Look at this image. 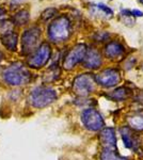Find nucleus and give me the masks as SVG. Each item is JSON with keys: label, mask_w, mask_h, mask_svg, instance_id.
<instances>
[{"label": "nucleus", "mask_w": 143, "mask_h": 160, "mask_svg": "<svg viewBox=\"0 0 143 160\" xmlns=\"http://www.w3.org/2000/svg\"><path fill=\"white\" fill-rule=\"evenodd\" d=\"M121 135L122 139L124 141L126 148L132 151H137L140 146V141L138 139V137L132 132V130L128 127H123L121 128Z\"/></svg>", "instance_id": "11"}, {"label": "nucleus", "mask_w": 143, "mask_h": 160, "mask_svg": "<svg viewBox=\"0 0 143 160\" xmlns=\"http://www.w3.org/2000/svg\"><path fill=\"white\" fill-rule=\"evenodd\" d=\"M128 95H129V91L126 88H119V89L109 93L107 96L112 100L122 102V100H125L127 97H128Z\"/></svg>", "instance_id": "17"}, {"label": "nucleus", "mask_w": 143, "mask_h": 160, "mask_svg": "<svg viewBox=\"0 0 143 160\" xmlns=\"http://www.w3.org/2000/svg\"><path fill=\"white\" fill-rule=\"evenodd\" d=\"M142 71H143V65H142Z\"/></svg>", "instance_id": "27"}, {"label": "nucleus", "mask_w": 143, "mask_h": 160, "mask_svg": "<svg viewBox=\"0 0 143 160\" xmlns=\"http://www.w3.org/2000/svg\"><path fill=\"white\" fill-rule=\"evenodd\" d=\"M84 68H90V69H95L98 68L101 65V56L100 51L94 48H90L89 50H87L84 58Z\"/></svg>", "instance_id": "10"}, {"label": "nucleus", "mask_w": 143, "mask_h": 160, "mask_svg": "<svg viewBox=\"0 0 143 160\" xmlns=\"http://www.w3.org/2000/svg\"><path fill=\"white\" fill-rule=\"evenodd\" d=\"M95 80L101 87L111 88L119 83L120 80H121V76H120V73L116 69L108 68L100 73L97 76H95Z\"/></svg>", "instance_id": "9"}, {"label": "nucleus", "mask_w": 143, "mask_h": 160, "mask_svg": "<svg viewBox=\"0 0 143 160\" xmlns=\"http://www.w3.org/2000/svg\"><path fill=\"white\" fill-rule=\"evenodd\" d=\"M51 55V48L47 43H43L36 49L33 55L28 59L27 63L32 68H40L49 61Z\"/></svg>", "instance_id": "7"}, {"label": "nucleus", "mask_w": 143, "mask_h": 160, "mask_svg": "<svg viewBox=\"0 0 143 160\" xmlns=\"http://www.w3.org/2000/svg\"><path fill=\"white\" fill-rule=\"evenodd\" d=\"M57 99V93L49 87H38L31 91L29 102L34 108H45Z\"/></svg>", "instance_id": "3"}, {"label": "nucleus", "mask_w": 143, "mask_h": 160, "mask_svg": "<svg viewBox=\"0 0 143 160\" xmlns=\"http://www.w3.org/2000/svg\"><path fill=\"white\" fill-rule=\"evenodd\" d=\"M90 12L93 16L97 17V18H103V19H109V18H111L113 15L112 10L103 3L91 4Z\"/></svg>", "instance_id": "12"}, {"label": "nucleus", "mask_w": 143, "mask_h": 160, "mask_svg": "<svg viewBox=\"0 0 143 160\" xmlns=\"http://www.w3.org/2000/svg\"><path fill=\"white\" fill-rule=\"evenodd\" d=\"M131 14L134 15V17H142L143 16V12H141L140 10H132Z\"/></svg>", "instance_id": "23"}, {"label": "nucleus", "mask_w": 143, "mask_h": 160, "mask_svg": "<svg viewBox=\"0 0 143 160\" xmlns=\"http://www.w3.org/2000/svg\"><path fill=\"white\" fill-rule=\"evenodd\" d=\"M128 125L131 129L143 130V112H136L127 118Z\"/></svg>", "instance_id": "16"}, {"label": "nucleus", "mask_w": 143, "mask_h": 160, "mask_svg": "<svg viewBox=\"0 0 143 160\" xmlns=\"http://www.w3.org/2000/svg\"><path fill=\"white\" fill-rule=\"evenodd\" d=\"M41 38V29L33 27L27 29L22 37V51L24 55H29L33 52L38 46Z\"/></svg>", "instance_id": "6"}, {"label": "nucleus", "mask_w": 143, "mask_h": 160, "mask_svg": "<svg viewBox=\"0 0 143 160\" xmlns=\"http://www.w3.org/2000/svg\"><path fill=\"white\" fill-rule=\"evenodd\" d=\"M87 50V46L84 44H78L75 47H73L64 58L63 68L65 69H72L76 64L84 60Z\"/></svg>", "instance_id": "8"}, {"label": "nucleus", "mask_w": 143, "mask_h": 160, "mask_svg": "<svg viewBox=\"0 0 143 160\" xmlns=\"http://www.w3.org/2000/svg\"><path fill=\"white\" fill-rule=\"evenodd\" d=\"M100 160H128V159L125 158V157L120 156L112 148H105L100 155Z\"/></svg>", "instance_id": "18"}, {"label": "nucleus", "mask_w": 143, "mask_h": 160, "mask_svg": "<svg viewBox=\"0 0 143 160\" xmlns=\"http://www.w3.org/2000/svg\"><path fill=\"white\" fill-rule=\"evenodd\" d=\"M71 22L66 16L56 18L48 27V37L54 43H61L71 37Z\"/></svg>", "instance_id": "2"}, {"label": "nucleus", "mask_w": 143, "mask_h": 160, "mask_svg": "<svg viewBox=\"0 0 143 160\" xmlns=\"http://www.w3.org/2000/svg\"><path fill=\"white\" fill-rule=\"evenodd\" d=\"M4 81L13 87H20L28 84L31 80L30 72L22 63H13L4 68L2 73Z\"/></svg>", "instance_id": "1"}, {"label": "nucleus", "mask_w": 143, "mask_h": 160, "mask_svg": "<svg viewBox=\"0 0 143 160\" xmlns=\"http://www.w3.org/2000/svg\"><path fill=\"white\" fill-rule=\"evenodd\" d=\"M2 58H3V56H2L1 51H0V61H1V60H2Z\"/></svg>", "instance_id": "25"}, {"label": "nucleus", "mask_w": 143, "mask_h": 160, "mask_svg": "<svg viewBox=\"0 0 143 160\" xmlns=\"http://www.w3.org/2000/svg\"><path fill=\"white\" fill-rule=\"evenodd\" d=\"M136 99H137L139 102H141V104H143V92H140L139 94H138V96L136 97Z\"/></svg>", "instance_id": "24"}, {"label": "nucleus", "mask_w": 143, "mask_h": 160, "mask_svg": "<svg viewBox=\"0 0 143 160\" xmlns=\"http://www.w3.org/2000/svg\"><path fill=\"white\" fill-rule=\"evenodd\" d=\"M29 20V13L28 11H25V10H23V11H19L18 13H16L14 16V18H13V22H14V24L16 25H25L26 22Z\"/></svg>", "instance_id": "19"}, {"label": "nucleus", "mask_w": 143, "mask_h": 160, "mask_svg": "<svg viewBox=\"0 0 143 160\" xmlns=\"http://www.w3.org/2000/svg\"><path fill=\"white\" fill-rule=\"evenodd\" d=\"M100 142L106 148H113L115 146L116 138L113 128H103L100 132Z\"/></svg>", "instance_id": "13"}, {"label": "nucleus", "mask_w": 143, "mask_h": 160, "mask_svg": "<svg viewBox=\"0 0 143 160\" xmlns=\"http://www.w3.org/2000/svg\"><path fill=\"white\" fill-rule=\"evenodd\" d=\"M109 38V34L107 32H100L95 35V38L98 41V42H103V41H106Z\"/></svg>", "instance_id": "22"}, {"label": "nucleus", "mask_w": 143, "mask_h": 160, "mask_svg": "<svg viewBox=\"0 0 143 160\" xmlns=\"http://www.w3.org/2000/svg\"><path fill=\"white\" fill-rule=\"evenodd\" d=\"M125 51V48L119 42H110L105 47V55L109 59H116L121 57Z\"/></svg>", "instance_id": "14"}, {"label": "nucleus", "mask_w": 143, "mask_h": 160, "mask_svg": "<svg viewBox=\"0 0 143 160\" xmlns=\"http://www.w3.org/2000/svg\"><path fill=\"white\" fill-rule=\"evenodd\" d=\"M17 34H15L13 31H10V32L3 33L1 35V42L3 44V46L7 48V49L11 50V51H15L17 47Z\"/></svg>", "instance_id": "15"}, {"label": "nucleus", "mask_w": 143, "mask_h": 160, "mask_svg": "<svg viewBox=\"0 0 143 160\" xmlns=\"http://www.w3.org/2000/svg\"><path fill=\"white\" fill-rule=\"evenodd\" d=\"M139 2H140L141 4H143V0H139Z\"/></svg>", "instance_id": "26"}, {"label": "nucleus", "mask_w": 143, "mask_h": 160, "mask_svg": "<svg viewBox=\"0 0 143 160\" xmlns=\"http://www.w3.org/2000/svg\"><path fill=\"white\" fill-rule=\"evenodd\" d=\"M56 13H57V11L54 9H48L42 14V18L44 20H48L49 18H51V17H53Z\"/></svg>", "instance_id": "21"}, {"label": "nucleus", "mask_w": 143, "mask_h": 160, "mask_svg": "<svg viewBox=\"0 0 143 160\" xmlns=\"http://www.w3.org/2000/svg\"><path fill=\"white\" fill-rule=\"evenodd\" d=\"M121 17H122V20L123 22L127 26H132L135 24V17L134 15L131 14V11L130 10H127V9H124L121 11Z\"/></svg>", "instance_id": "20"}, {"label": "nucleus", "mask_w": 143, "mask_h": 160, "mask_svg": "<svg viewBox=\"0 0 143 160\" xmlns=\"http://www.w3.org/2000/svg\"><path fill=\"white\" fill-rule=\"evenodd\" d=\"M96 80L91 74H81L73 82V91L79 96H88L95 89Z\"/></svg>", "instance_id": "4"}, {"label": "nucleus", "mask_w": 143, "mask_h": 160, "mask_svg": "<svg viewBox=\"0 0 143 160\" xmlns=\"http://www.w3.org/2000/svg\"><path fill=\"white\" fill-rule=\"evenodd\" d=\"M81 121L84 123L87 129L91 131H98L101 130L105 126L104 118L100 113L94 108H88L81 114Z\"/></svg>", "instance_id": "5"}]
</instances>
